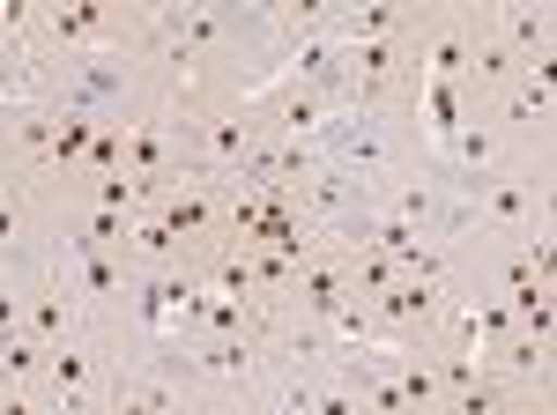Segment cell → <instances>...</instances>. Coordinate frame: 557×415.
I'll list each match as a JSON object with an SVG mask.
<instances>
[{
	"instance_id": "cell-1",
	"label": "cell",
	"mask_w": 557,
	"mask_h": 415,
	"mask_svg": "<svg viewBox=\"0 0 557 415\" xmlns=\"http://www.w3.org/2000/svg\"><path fill=\"white\" fill-rule=\"evenodd\" d=\"M60 208L67 186H45L0 149V275H45L60 260Z\"/></svg>"
},
{
	"instance_id": "cell-2",
	"label": "cell",
	"mask_w": 557,
	"mask_h": 415,
	"mask_svg": "<svg viewBox=\"0 0 557 415\" xmlns=\"http://www.w3.org/2000/svg\"><path fill=\"white\" fill-rule=\"evenodd\" d=\"M112 372H120V334L112 327H83V334H67V341L45 356V386L38 393L52 401V415H97Z\"/></svg>"
},
{
	"instance_id": "cell-3",
	"label": "cell",
	"mask_w": 557,
	"mask_h": 415,
	"mask_svg": "<svg viewBox=\"0 0 557 415\" xmlns=\"http://www.w3.org/2000/svg\"><path fill=\"white\" fill-rule=\"evenodd\" d=\"M83 327H89V312H83V297H75V282L60 275V260L23 282V334H30V341L60 349L67 334H83Z\"/></svg>"
},
{
	"instance_id": "cell-4",
	"label": "cell",
	"mask_w": 557,
	"mask_h": 415,
	"mask_svg": "<svg viewBox=\"0 0 557 415\" xmlns=\"http://www.w3.org/2000/svg\"><path fill=\"white\" fill-rule=\"evenodd\" d=\"M483 15H491L498 45L513 52L520 67H543V60H557V8H550V0H491Z\"/></svg>"
},
{
	"instance_id": "cell-5",
	"label": "cell",
	"mask_w": 557,
	"mask_h": 415,
	"mask_svg": "<svg viewBox=\"0 0 557 415\" xmlns=\"http://www.w3.org/2000/svg\"><path fill=\"white\" fill-rule=\"evenodd\" d=\"M45 341H30V334H8L0 341V386H45Z\"/></svg>"
},
{
	"instance_id": "cell-6",
	"label": "cell",
	"mask_w": 557,
	"mask_h": 415,
	"mask_svg": "<svg viewBox=\"0 0 557 415\" xmlns=\"http://www.w3.org/2000/svg\"><path fill=\"white\" fill-rule=\"evenodd\" d=\"M23 334V275H0V341Z\"/></svg>"
}]
</instances>
